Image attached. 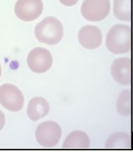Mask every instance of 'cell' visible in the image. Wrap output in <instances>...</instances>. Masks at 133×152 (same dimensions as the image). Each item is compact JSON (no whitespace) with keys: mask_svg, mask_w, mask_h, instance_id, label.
I'll return each mask as SVG.
<instances>
[{"mask_svg":"<svg viewBox=\"0 0 133 152\" xmlns=\"http://www.w3.org/2000/svg\"><path fill=\"white\" fill-rule=\"evenodd\" d=\"M106 46L110 52L115 54L129 52L132 46L130 27L125 24L113 26L107 34Z\"/></svg>","mask_w":133,"mask_h":152,"instance_id":"obj_1","label":"cell"},{"mask_svg":"<svg viewBox=\"0 0 133 152\" xmlns=\"http://www.w3.org/2000/svg\"><path fill=\"white\" fill-rule=\"evenodd\" d=\"M63 27L61 22L53 17H48L37 24L35 35L41 43L56 45L60 43L63 36Z\"/></svg>","mask_w":133,"mask_h":152,"instance_id":"obj_2","label":"cell"},{"mask_svg":"<svg viewBox=\"0 0 133 152\" xmlns=\"http://www.w3.org/2000/svg\"><path fill=\"white\" fill-rule=\"evenodd\" d=\"M62 129L56 122L48 121L40 124L36 130L37 142L45 148H52L58 143L62 137Z\"/></svg>","mask_w":133,"mask_h":152,"instance_id":"obj_3","label":"cell"},{"mask_svg":"<svg viewBox=\"0 0 133 152\" xmlns=\"http://www.w3.org/2000/svg\"><path fill=\"white\" fill-rule=\"evenodd\" d=\"M24 96L20 90L12 84L0 86V104L8 111L18 112L24 104Z\"/></svg>","mask_w":133,"mask_h":152,"instance_id":"obj_4","label":"cell"},{"mask_svg":"<svg viewBox=\"0 0 133 152\" xmlns=\"http://www.w3.org/2000/svg\"><path fill=\"white\" fill-rule=\"evenodd\" d=\"M110 10L109 0H85L81 12L85 19L92 22L103 20Z\"/></svg>","mask_w":133,"mask_h":152,"instance_id":"obj_5","label":"cell"},{"mask_svg":"<svg viewBox=\"0 0 133 152\" xmlns=\"http://www.w3.org/2000/svg\"><path fill=\"white\" fill-rule=\"evenodd\" d=\"M28 67L33 72L42 74L47 72L51 68L53 57L47 49L42 47L34 48L27 56Z\"/></svg>","mask_w":133,"mask_h":152,"instance_id":"obj_6","label":"cell"},{"mask_svg":"<svg viewBox=\"0 0 133 152\" xmlns=\"http://www.w3.org/2000/svg\"><path fill=\"white\" fill-rule=\"evenodd\" d=\"M43 10L42 0H18L15 6V12L21 20L31 22L41 15Z\"/></svg>","mask_w":133,"mask_h":152,"instance_id":"obj_7","label":"cell"},{"mask_svg":"<svg viewBox=\"0 0 133 152\" xmlns=\"http://www.w3.org/2000/svg\"><path fill=\"white\" fill-rule=\"evenodd\" d=\"M113 79L118 84L129 86L132 81V62L128 58H119L114 60L111 66Z\"/></svg>","mask_w":133,"mask_h":152,"instance_id":"obj_8","label":"cell"},{"mask_svg":"<svg viewBox=\"0 0 133 152\" xmlns=\"http://www.w3.org/2000/svg\"><path fill=\"white\" fill-rule=\"evenodd\" d=\"M78 40L85 48L96 49L99 47L102 43L101 29L94 26H85L81 28L78 33Z\"/></svg>","mask_w":133,"mask_h":152,"instance_id":"obj_9","label":"cell"},{"mask_svg":"<svg viewBox=\"0 0 133 152\" xmlns=\"http://www.w3.org/2000/svg\"><path fill=\"white\" fill-rule=\"evenodd\" d=\"M49 109V104L47 100L40 97H36L29 102L27 113L31 120L37 121L46 116Z\"/></svg>","mask_w":133,"mask_h":152,"instance_id":"obj_10","label":"cell"},{"mask_svg":"<svg viewBox=\"0 0 133 152\" xmlns=\"http://www.w3.org/2000/svg\"><path fill=\"white\" fill-rule=\"evenodd\" d=\"M90 139L86 133L82 131L71 132L66 137L62 145L63 149H88Z\"/></svg>","mask_w":133,"mask_h":152,"instance_id":"obj_11","label":"cell"},{"mask_svg":"<svg viewBox=\"0 0 133 152\" xmlns=\"http://www.w3.org/2000/svg\"><path fill=\"white\" fill-rule=\"evenodd\" d=\"M108 149H129L131 148V138L124 133L114 134L107 142Z\"/></svg>","mask_w":133,"mask_h":152,"instance_id":"obj_12","label":"cell"},{"mask_svg":"<svg viewBox=\"0 0 133 152\" xmlns=\"http://www.w3.org/2000/svg\"><path fill=\"white\" fill-rule=\"evenodd\" d=\"M114 13L120 20L129 21L131 20V0H114Z\"/></svg>","mask_w":133,"mask_h":152,"instance_id":"obj_13","label":"cell"},{"mask_svg":"<svg viewBox=\"0 0 133 152\" xmlns=\"http://www.w3.org/2000/svg\"><path fill=\"white\" fill-rule=\"evenodd\" d=\"M117 110L121 116L131 115V91L129 90L121 92L117 101Z\"/></svg>","mask_w":133,"mask_h":152,"instance_id":"obj_14","label":"cell"},{"mask_svg":"<svg viewBox=\"0 0 133 152\" xmlns=\"http://www.w3.org/2000/svg\"><path fill=\"white\" fill-rule=\"evenodd\" d=\"M79 0H60L62 4L65 6H72L77 4Z\"/></svg>","mask_w":133,"mask_h":152,"instance_id":"obj_15","label":"cell"},{"mask_svg":"<svg viewBox=\"0 0 133 152\" xmlns=\"http://www.w3.org/2000/svg\"><path fill=\"white\" fill-rule=\"evenodd\" d=\"M6 122V118L4 113L0 110V131L2 130Z\"/></svg>","mask_w":133,"mask_h":152,"instance_id":"obj_16","label":"cell"},{"mask_svg":"<svg viewBox=\"0 0 133 152\" xmlns=\"http://www.w3.org/2000/svg\"><path fill=\"white\" fill-rule=\"evenodd\" d=\"M1 74H2V69H1V64H0V77L1 76Z\"/></svg>","mask_w":133,"mask_h":152,"instance_id":"obj_17","label":"cell"}]
</instances>
